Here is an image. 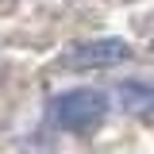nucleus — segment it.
<instances>
[{
  "instance_id": "obj_1",
  "label": "nucleus",
  "mask_w": 154,
  "mask_h": 154,
  "mask_svg": "<svg viewBox=\"0 0 154 154\" xmlns=\"http://www.w3.org/2000/svg\"><path fill=\"white\" fill-rule=\"evenodd\" d=\"M108 116L104 89H69L54 100V123L62 131H89Z\"/></svg>"
},
{
  "instance_id": "obj_2",
  "label": "nucleus",
  "mask_w": 154,
  "mask_h": 154,
  "mask_svg": "<svg viewBox=\"0 0 154 154\" xmlns=\"http://www.w3.org/2000/svg\"><path fill=\"white\" fill-rule=\"evenodd\" d=\"M131 58V42L127 38H85V42H73L66 46L58 66L62 69H112L119 62Z\"/></svg>"
},
{
  "instance_id": "obj_3",
  "label": "nucleus",
  "mask_w": 154,
  "mask_h": 154,
  "mask_svg": "<svg viewBox=\"0 0 154 154\" xmlns=\"http://www.w3.org/2000/svg\"><path fill=\"white\" fill-rule=\"evenodd\" d=\"M116 100H119V112H127V116H146V112H154V85L139 81V77L119 81V85H116Z\"/></svg>"
}]
</instances>
